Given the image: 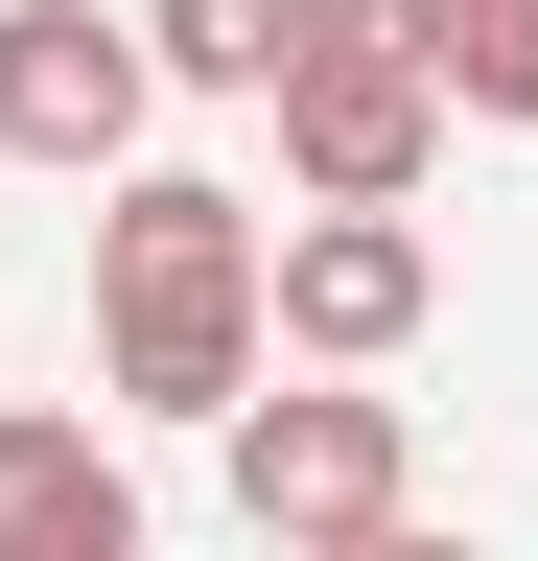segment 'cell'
<instances>
[{
    "label": "cell",
    "mask_w": 538,
    "mask_h": 561,
    "mask_svg": "<svg viewBox=\"0 0 538 561\" xmlns=\"http://www.w3.org/2000/svg\"><path fill=\"white\" fill-rule=\"evenodd\" d=\"M141 117H164L141 24H94V0H0V164H47V187H141Z\"/></svg>",
    "instance_id": "5"
},
{
    "label": "cell",
    "mask_w": 538,
    "mask_h": 561,
    "mask_svg": "<svg viewBox=\"0 0 538 561\" xmlns=\"http://www.w3.org/2000/svg\"><path fill=\"white\" fill-rule=\"evenodd\" d=\"M398 24V70L445 94V140L492 117V140H538V0H375Z\"/></svg>",
    "instance_id": "7"
},
{
    "label": "cell",
    "mask_w": 538,
    "mask_h": 561,
    "mask_svg": "<svg viewBox=\"0 0 538 561\" xmlns=\"http://www.w3.org/2000/svg\"><path fill=\"white\" fill-rule=\"evenodd\" d=\"M234 515L328 561V538H375V515H422V421L352 398V375H305V398H234Z\"/></svg>",
    "instance_id": "4"
},
{
    "label": "cell",
    "mask_w": 538,
    "mask_h": 561,
    "mask_svg": "<svg viewBox=\"0 0 538 561\" xmlns=\"http://www.w3.org/2000/svg\"><path fill=\"white\" fill-rule=\"evenodd\" d=\"M328 561H492V538H445V515H375V538H328Z\"/></svg>",
    "instance_id": "9"
},
{
    "label": "cell",
    "mask_w": 538,
    "mask_h": 561,
    "mask_svg": "<svg viewBox=\"0 0 538 561\" xmlns=\"http://www.w3.org/2000/svg\"><path fill=\"white\" fill-rule=\"evenodd\" d=\"M282 187L305 210H422V164H445V94L398 70V24L375 0H305V47H282Z\"/></svg>",
    "instance_id": "2"
},
{
    "label": "cell",
    "mask_w": 538,
    "mask_h": 561,
    "mask_svg": "<svg viewBox=\"0 0 538 561\" xmlns=\"http://www.w3.org/2000/svg\"><path fill=\"white\" fill-rule=\"evenodd\" d=\"M94 375H117V421H211L234 445V398H257V210L211 164L94 187Z\"/></svg>",
    "instance_id": "1"
},
{
    "label": "cell",
    "mask_w": 538,
    "mask_h": 561,
    "mask_svg": "<svg viewBox=\"0 0 538 561\" xmlns=\"http://www.w3.org/2000/svg\"><path fill=\"white\" fill-rule=\"evenodd\" d=\"M0 561H141V468H117V421L0 398Z\"/></svg>",
    "instance_id": "6"
},
{
    "label": "cell",
    "mask_w": 538,
    "mask_h": 561,
    "mask_svg": "<svg viewBox=\"0 0 538 561\" xmlns=\"http://www.w3.org/2000/svg\"><path fill=\"white\" fill-rule=\"evenodd\" d=\"M445 328V257H422V210H282L257 234V351H305V375H398V351Z\"/></svg>",
    "instance_id": "3"
},
{
    "label": "cell",
    "mask_w": 538,
    "mask_h": 561,
    "mask_svg": "<svg viewBox=\"0 0 538 561\" xmlns=\"http://www.w3.org/2000/svg\"><path fill=\"white\" fill-rule=\"evenodd\" d=\"M141 24L164 94H282V47H305V0H117Z\"/></svg>",
    "instance_id": "8"
}]
</instances>
